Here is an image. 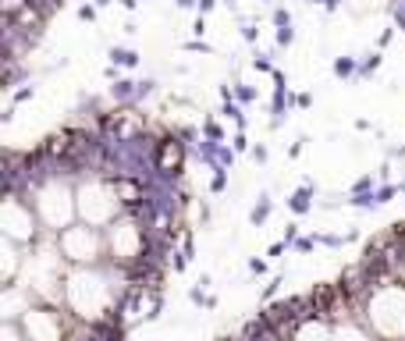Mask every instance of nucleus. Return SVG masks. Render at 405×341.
I'll return each mask as SVG.
<instances>
[{
  "instance_id": "1",
  "label": "nucleus",
  "mask_w": 405,
  "mask_h": 341,
  "mask_svg": "<svg viewBox=\"0 0 405 341\" xmlns=\"http://www.w3.org/2000/svg\"><path fill=\"white\" fill-rule=\"evenodd\" d=\"M178 164H182V142H175V139L160 142V153H156V167L164 171V174H171V171H178Z\"/></svg>"
},
{
  "instance_id": "2",
  "label": "nucleus",
  "mask_w": 405,
  "mask_h": 341,
  "mask_svg": "<svg viewBox=\"0 0 405 341\" xmlns=\"http://www.w3.org/2000/svg\"><path fill=\"white\" fill-rule=\"evenodd\" d=\"M114 192H117V199H121V203H128V206L142 199V188H139L135 181H128V178H121V181H114Z\"/></svg>"
}]
</instances>
